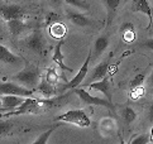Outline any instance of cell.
Segmentation results:
<instances>
[{"instance_id": "6da1fadb", "label": "cell", "mask_w": 153, "mask_h": 144, "mask_svg": "<svg viewBox=\"0 0 153 144\" xmlns=\"http://www.w3.org/2000/svg\"><path fill=\"white\" fill-rule=\"evenodd\" d=\"M46 104H52L51 99H38V97H25L24 102L20 106L14 110V111H8V113H3L1 116L3 118H10V116H18V115H24V114H37L41 113L43 108V105Z\"/></svg>"}, {"instance_id": "7a4b0ae2", "label": "cell", "mask_w": 153, "mask_h": 144, "mask_svg": "<svg viewBox=\"0 0 153 144\" xmlns=\"http://www.w3.org/2000/svg\"><path fill=\"white\" fill-rule=\"evenodd\" d=\"M25 68L22 70L20 72H18L17 75H14L12 77V80L18 82V84H22L25 87L29 88H37V86L39 85L41 82V73L38 71L37 67L29 65L28 62H25Z\"/></svg>"}, {"instance_id": "3957f363", "label": "cell", "mask_w": 153, "mask_h": 144, "mask_svg": "<svg viewBox=\"0 0 153 144\" xmlns=\"http://www.w3.org/2000/svg\"><path fill=\"white\" fill-rule=\"evenodd\" d=\"M37 92L36 88L25 87L22 84H18L15 81H3L0 85V94L1 95H17L22 97H34V94Z\"/></svg>"}, {"instance_id": "277c9868", "label": "cell", "mask_w": 153, "mask_h": 144, "mask_svg": "<svg viewBox=\"0 0 153 144\" xmlns=\"http://www.w3.org/2000/svg\"><path fill=\"white\" fill-rule=\"evenodd\" d=\"M56 121H65V123H70V124H75L81 128H87L91 125V120L90 118L86 115V113L81 109H75V110H70L66 111L65 114L58 115Z\"/></svg>"}, {"instance_id": "5b68a950", "label": "cell", "mask_w": 153, "mask_h": 144, "mask_svg": "<svg viewBox=\"0 0 153 144\" xmlns=\"http://www.w3.org/2000/svg\"><path fill=\"white\" fill-rule=\"evenodd\" d=\"M76 95H79V97L81 99V101L85 102L86 105H96V106H104L108 108L110 110H114V105L111 101H109L108 99H100L97 96H92L89 91H86L85 88H75L74 91Z\"/></svg>"}, {"instance_id": "8992f818", "label": "cell", "mask_w": 153, "mask_h": 144, "mask_svg": "<svg viewBox=\"0 0 153 144\" xmlns=\"http://www.w3.org/2000/svg\"><path fill=\"white\" fill-rule=\"evenodd\" d=\"M91 57H92V52H91V49L89 51V54H87V57L85 59V62L82 65V67L80 68V71L77 72V73L75 75V77L71 81H68L66 85H65L61 90H68V88H76V87H79L81 85V82H82L85 79H86V76L87 73H89V63H90V61H91Z\"/></svg>"}, {"instance_id": "52a82bcc", "label": "cell", "mask_w": 153, "mask_h": 144, "mask_svg": "<svg viewBox=\"0 0 153 144\" xmlns=\"http://www.w3.org/2000/svg\"><path fill=\"white\" fill-rule=\"evenodd\" d=\"M0 12H1V18L5 22H9L13 19H22L25 15V9L23 7H20V5H15V4L1 5Z\"/></svg>"}, {"instance_id": "ba28073f", "label": "cell", "mask_w": 153, "mask_h": 144, "mask_svg": "<svg viewBox=\"0 0 153 144\" xmlns=\"http://www.w3.org/2000/svg\"><path fill=\"white\" fill-rule=\"evenodd\" d=\"M63 43H65V39H59V42L57 43V46L54 47V52H53V56H52V59H53V62L56 63L59 70H61V73H62V79L66 81V84H67V79L65 77V72H72L74 70L68 67V66L65 65L63 62V54H62V46H63Z\"/></svg>"}, {"instance_id": "9c48e42d", "label": "cell", "mask_w": 153, "mask_h": 144, "mask_svg": "<svg viewBox=\"0 0 153 144\" xmlns=\"http://www.w3.org/2000/svg\"><path fill=\"white\" fill-rule=\"evenodd\" d=\"M24 100L25 97L17 95H1V109H0V111H1V114L5 111H14L24 102Z\"/></svg>"}, {"instance_id": "30bf717a", "label": "cell", "mask_w": 153, "mask_h": 144, "mask_svg": "<svg viewBox=\"0 0 153 144\" xmlns=\"http://www.w3.org/2000/svg\"><path fill=\"white\" fill-rule=\"evenodd\" d=\"M24 44L29 49H32L33 52L42 54L43 53V48H45V41H43V36L41 34L38 30L33 32L30 36H28L25 38Z\"/></svg>"}, {"instance_id": "8fae6325", "label": "cell", "mask_w": 153, "mask_h": 144, "mask_svg": "<svg viewBox=\"0 0 153 144\" xmlns=\"http://www.w3.org/2000/svg\"><path fill=\"white\" fill-rule=\"evenodd\" d=\"M87 86H89V88H90V90H92V91H99V92H102L109 101H111V100H113L111 85H110V80H109V76H108V75H106L105 77H104L102 80L95 81V82H92V84L87 85Z\"/></svg>"}, {"instance_id": "7c38bea8", "label": "cell", "mask_w": 153, "mask_h": 144, "mask_svg": "<svg viewBox=\"0 0 153 144\" xmlns=\"http://www.w3.org/2000/svg\"><path fill=\"white\" fill-rule=\"evenodd\" d=\"M109 71V61H102V62H100L99 65H96L94 68H92L91 73L89 76V80L86 81V86L92 84V82L95 81H99V80H102L104 77L106 76Z\"/></svg>"}, {"instance_id": "4fadbf2b", "label": "cell", "mask_w": 153, "mask_h": 144, "mask_svg": "<svg viewBox=\"0 0 153 144\" xmlns=\"http://www.w3.org/2000/svg\"><path fill=\"white\" fill-rule=\"evenodd\" d=\"M133 12H138V13H142V14H146L148 16V27L147 29H151L152 28V8L148 3V0H135L134 4H133Z\"/></svg>"}, {"instance_id": "5bb4252c", "label": "cell", "mask_w": 153, "mask_h": 144, "mask_svg": "<svg viewBox=\"0 0 153 144\" xmlns=\"http://www.w3.org/2000/svg\"><path fill=\"white\" fill-rule=\"evenodd\" d=\"M109 43H110V39H109L108 34H101L95 39L94 42V52H92V57H99L106 51V48L109 47Z\"/></svg>"}, {"instance_id": "9a60e30c", "label": "cell", "mask_w": 153, "mask_h": 144, "mask_svg": "<svg viewBox=\"0 0 153 144\" xmlns=\"http://www.w3.org/2000/svg\"><path fill=\"white\" fill-rule=\"evenodd\" d=\"M36 90H37V92H39L41 95L45 96V97H53L57 94V88L54 87V85L50 84L46 79L41 80L39 85L37 86Z\"/></svg>"}, {"instance_id": "2e32d148", "label": "cell", "mask_w": 153, "mask_h": 144, "mask_svg": "<svg viewBox=\"0 0 153 144\" xmlns=\"http://www.w3.org/2000/svg\"><path fill=\"white\" fill-rule=\"evenodd\" d=\"M67 16L68 19L72 22L77 27H81V28H84V27H89V25H92V20L90 18H87L86 15L81 14V13H75V12H68L67 13Z\"/></svg>"}, {"instance_id": "e0dca14e", "label": "cell", "mask_w": 153, "mask_h": 144, "mask_svg": "<svg viewBox=\"0 0 153 144\" xmlns=\"http://www.w3.org/2000/svg\"><path fill=\"white\" fill-rule=\"evenodd\" d=\"M8 23V29L9 32L12 33L13 36H19L22 34L27 28H28V24L25 23V22L23 20V18L22 19H13V20H9L7 22Z\"/></svg>"}, {"instance_id": "ac0fdd59", "label": "cell", "mask_w": 153, "mask_h": 144, "mask_svg": "<svg viewBox=\"0 0 153 144\" xmlns=\"http://www.w3.org/2000/svg\"><path fill=\"white\" fill-rule=\"evenodd\" d=\"M0 61H1L3 63L14 65V63H18L20 58L18 56H15L10 49H8V47L0 46Z\"/></svg>"}, {"instance_id": "d6986e66", "label": "cell", "mask_w": 153, "mask_h": 144, "mask_svg": "<svg viewBox=\"0 0 153 144\" xmlns=\"http://www.w3.org/2000/svg\"><path fill=\"white\" fill-rule=\"evenodd\" d=\"M120 32H122V38L124 42L127 43H132L135 39V29L134 25L132 23H124L120 27Z\"/></svg>"}, {"instance_id": "ffe728a7", "label": "cell", "mask_w": 153, "mask_h": 144, "mask_svg": "<svg viewBox=\"0 0 153 144\" xmlns=\"http://www.w3.org/2000/svg\"><path fill=\"white\" fill-rule=\"evenodd\" d=\"M50 29V34L52 38L54 39H63V37L66 36V32H67V28L62 22H58L56 24H52L51 27H48Z\"/></svg>"}, {"instance_id": "44dd1931", "label": "cell", "mask_w": 153, "mask_h": 144, "mask_svg": "<svg viewBox=\"0 0 153 144\" xmlns=\"http://www.w3.org/2000/svg\"><path fill=\"white\" fill-rule=\"evenodd\" d=\"M104 3H105V7L108 10V25H109L113 22L114 15H115L122 0H104Z\"/></svg>"}, {"instance_id": "7402d4cb", "label": "cell", "mask_w": 153, "mask_h": 144, "mask_svg": "<svg viewBox=\"0 0 153 144\" xmlns=\"http://www.w3.org/2000/svg\"><path fill=\"white\" fill-rule=\"evenodd\" d=\"M57 129V125H54V126H52V128H50L48 130H46L45 133H42V134L37 138V139L33 142V144H46L47 142H48V139H50V137H51V134Z\"/></svg>"}, {"instance_id": "603a6c76", "label": "cell", "mask_w": 153, "mask_h": 144, "mask_svg": "<svg viewBox=\"0 0 153 144\" xmlns=\"http://www.w3.org/2000/svg\"><path fill=\"white\" fill-rule=\"evenodd\" d=\"M45 79L50 82V84L56 85V84H58V79H59V77H58L57 71L54 70L53 67H50V68H47V71H46Z\"/></svg>"}, {"instance_id": "cb8c5ba5", "label": "cell", "mask_w": 153, "mask_h": 144, "mask_svg": "<svg viewBox=\"0 0 153 144\" xmlns=\"http://www.w3.org/2000/svg\"><path fill=\"white\" fill-rule=\"evenodd\" d=\"M58 22H62L61 15L59 14L54 13V12H50L46 15V22H45L46 27H51L52 24H56V23H58Z\"/></svg>"}, {"instance_id": "d4e9b609", "label": "cell", "mask_w": 153, "mask_h": 144, "mask_svg": "<svg viewBox=\"0 0 153 144\" xmlns=\"http://www.w3.org/2000/svg\"><path fill=\"white\" fill-rule=\"evenodd\" d=\"M123 119L127 121L128 124L133 123V121L137 119V113L134 111L132 108H125V109L123 110Z\"/></svg>"}, {"instance_id": "484cf974", "label": "cell", "mask_w": 153, "mask_h": 144, "mask_svg": "<svg viewBox=\"0 0 153 144\" xmlns=\"http://www.w3.org/2000/svg\"><path fill=\"white\" fill-rule=\"evenodd\" d=\"M146 80V75L143 73H139V75H137L134 79H132V81H130V88H135V87H139L143 85V82Z\"/></svg>"}, {"instance_id": "4316f807", "label": "cell", "mask_w": 153, "mask_h": 144, "mask_svg": "<svg viewBox=\"0 0 153 144\" xmlns=\"http://www.w3.org/2000/svg\"><path fill=\"white\" fill-rule=\"evenodd\" d=\"M63 1H66L68 5H72V7H75V8H81V9H85V10L90 9L89 4L81 1V0H63Z\"/></svg>"}, {"instance_id": "83f0119b", "label": "cell", "mask_w": 153, "mask_h": 144, "mask_svg": "<svg viewBox=\"0 0 153 144\" xmlns=\"http://www.w3.org/2000/svg\"><path fill=\"white\" fill-rule=\"evenodd\" d=\"M149 143V137L147 134H140L133 138V140H130V144H147Z\"/></svg>"}, {"instance_id": "f1b7e54d", "label": "cell", "mask_w": 153, "mask_h": 144, "mask_svg": "<svg viewBox=\"0 0 153 144\" xmlns=\"http://www.w3.org/2000/svg\"><path fill=\"white\" fill-rule=\"evenodd\" d=\"M10 128H12V124H10V121L5 120V118H3V120L0 121V135L7 134V133L10 130Z\"/></svg>"}, {"instance_id": "f546056e", "label": "cell", "mask_w": 153, "mask_h": 144, "mask_svg": "<svg viewBox=\"0 0 153 144\" xmlns=\"http://www.w3.org/2000/svg\"><path fill=\"white\" fill-rule=\"evenodd\" d=\"M144 94V90L143 87L139 86V87H135V88H132V92H130V97L133 99V100H138V99Z\"/></svg>"}, {"instance_id": "4dcf8cb0", "label": "cell", "mask_w": 153, "mask_h": 144, "mask_svg": "<svg viewBox=\"0 0 153 144\" xmlns=\"http://www.w3.org/2000/svg\"><path fill=\"white\" fill-rule=\"evenodd\" d=\"M139 47H143V48L149 49V51H153V38H148V39H146L144 42H142L139 44Z\"/></svg>"}, {"instance_id": "1f68e13d", "label": "cell", "mask_w": 153, "mask_h": 144, "mask_svg": "<svg viewBox=\"0 0 153 144\" xmlns=\"http://www.w3.org/2000/svg\"><path fill=\"white\" fill-rule=\"evenodd\" d=\"M149 119H151V121H153V102H152V106H151V114H149Z\"/></svg>"}, {"instance_id": "d6a6232c", "label": "cell", "mask_w": 153, "mask_h": 144, "mask_svg": "<svg viewBox=\"0 0 153 144\" xmlns=\"http://www.w3.org/2000/svg\"><path fill=\"white\" fill-rule=\"evenodd\" d=\"M151 86H153V70H152V73H151Z\"/></svg>"}, {"instance_id": "836d02e7", "label": "cell", "mask_w": 153, "mask_h": 144, "mask_svg": "<svg viewBox=\"0 0 153 144\" xmlns=\"http://www.w3.org/2000/svg\"><path fill=\"white\" fill-rule=\"evenodd\" d=\"M48 1H52V3L56 4V3H58V1H59V0H48Z\"/></svg>"}, {"instance_id": "e575fe53", "label": "cell", "mask_w": 153, "mask_h": 144, "mask_svg": "<svg viewBox=\"0 0 153 144\" xmlns=\"http://www.w3.org/2000/svg\"><path fill=\"white\" fill-rule=\"evenodd\" d=\"M152 27H153V8H152Z\"/></svg>"}]
</instances>
